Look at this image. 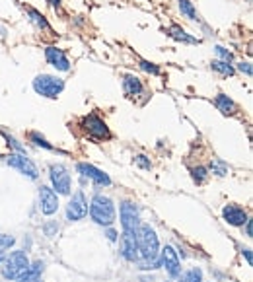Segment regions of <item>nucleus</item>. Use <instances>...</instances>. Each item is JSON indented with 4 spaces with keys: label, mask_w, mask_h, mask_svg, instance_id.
<instances>
[{
    "label": "nucleus",
    "mask_w": 253,
    "mask_h": 282,
    "mask_svg": "<svg viewBox=\"0 0 253 282\" xmlns=\"http://www.w3.org/2000/svg\"><path fill=\"white\" fill-rule=\"evenodd\" d=\"M137 244H139V253L144 259L140 269H158L160 263L156 261V257L160 253V242L156 230L152 228L150 224H142L140 222L137 228Z\"/></svg>",
    "instance_id": "nucleus-1"
},
{
    "label": "nucleus",
    "mask_w": 253,
    "mask_h": 282,
    "mask_svg": "<svg viewBox=\"0 0 253 282\" xmlns=\"http://www.w3.org/2000/svg\"><path fill=\"white\" fill-rule=\"evenodd\" d=\"M90 216L96 224L100 226H111L117 218V212H115V205L109 197H103V195H96L90 203Z\"/></svg>",
    "instance_id": "nucleus-2"
},
{
    "label": "nucleus",
    "mask_w": 253,
    "mask_h": 282,
    "mask_svg": "<svg viewBox=\"0 0 253 282\" xmlns=\"http://www.w3.org/2000/svg\"><path fill=\"white\" fill-rule=\"evenodd\" d=\"M27 267H29V259L24 251H12L2 261V276L6 280H16L22 272H25Z\"/></svg>",
    "instance_id": "nucleus-3"
},
{
    "label": "nucleus",
    "mask_w": 253,
    "mask_h": 282,
    "mask_svg": "<svg viewBox=\"0 0 253 282\" xmlns=\"http://www.w3.org/2000/svg\"><path fill=\"white\" fill-rule=\"evenodd\" d=\"M33 90L43 98H57L64 90V80L51 74H39L33 80Z\"/></svg>",
    "instance_id": "nucleus-4"
},
{
    "label": "nucleus",
    "mask_w": 253,
    "mask_h": 282,
    "mask_svg": "<svg viewBox=\"0 0 253 282\" xmlns=\"http://www.w3.org/2000/svg\"><path fill=\"white\" fill-rule=\"evenodd\" d=\"M49 177L53 187L59 195H70V173L63 164H55L49 169Z\"/></svg>",
    "instance_id": "nucleus-5"
},
{
    "label": "nucleus",
    "mask_w": 253,
    "mask_h": 282,
    "mask_svg": "<svg viewBox=\"0 0 253 282\" xmlns=\"http://www.w3.org/2000/svg\"><path fill=\"white\" fill-rule=\"evenodd\" d=\"M82 127H84V130L88 132L90 136H94V138H98V140H107V138L111 136L109 127H107L105 121L100 119L98 115L84 117V119H82Z\"/></svg>",
    "instance_id": "nucleus-6"
},
{
    "label": "nucleus",
    "mask_w": 253,
    "mask_h": 282,
    "mask_svg": "<svg viewBox=\"0 0 253 282\" xmlns=\"http://www.w3.org/2000/svg\"><path fill=\"white\" fill-rule=\"evenodd\" d=\"M140 224L139 206L131 201H123L121 203V226L123 231H137Z\"/></svg>",
    "instance_id": "nucleus-7"
},
{
    "label": "nucleus",
    "mask_w": 253,
    "mask_h": 282,
    "mask_svg": "<svg viewBox=\"0 0 253 282\" xmlns=\"http://www.w3.org/2000/svg\"><path fill=\"white\" fill-rule=\"evenodd\" d=\"M86 214H88V201H86L84 193L76 191L72 195L68 206H66V218L70 220V222H78V220L84 218Z\"/></svg>",
    "instance_id": "nucleus-8"
},
{
    "label": "nucleus",
    "mask_w": 253,
    "mask_h": 282,
    "mask_svg": "<svg viewBox=\"0 0 253 282\" xmlns=\"http://www.w3.org/2000/svg\"><path fill=\"white\" fill-rule=\"evenodd\" d=\"M160 267H164L165 272L172 276V278H176L181 274V263H179V257H177L176 249L172 247V245H165L164 249H162V255H160Z\"/></svg>",
    "instance_id": "nucleus-9"
},
{
    "label": "nucleus",
    "mask_w": 253,
    "mask_h": 282,
    "mask_svg": "<svg viewBox=\"0 0 253 282\" xmlns=\"http://www.w3.org/2000/svg\"><path fill=\"white\" fill-rule=\"evenodd\" d=\"M6 162H8V166L16 167L18 171H22L24 175H27L29 179H37L39 177L37 166H35L29 158H25L24 154H10V158H8Z\"/></svg>",
    "instance_id": "nucleus-10"
},
{
    "label": "nucleus",
    "mask_w": 253,
    "mask_h": 282,
    "mask_svg": "<svg viewBox=\"0 0 253 282\" xmlns=\"http://www.w3.org/2000/svg\"><path fill=\"white\" fill-rule=\"evenodd\" d=\"M121 253L126 261L137 263L139 261V244H137V231H123L121 236Z\"/></svg>",
    "instance_id": "nucleus-11"
},
{
    "label": "nucleus",
    "mask_w": 253,
    "mask_h": 282,
    "mask_svg": "<svg viewBox=\"0 0 253 282\" xmlns=\"http://www.w3.org/2000/svg\"><path fill=\"white\" fill-rule=\"evenodd\" d=\"M76 169L80 171L82 177H88V179H92L96 185H103V187H109V185H111V177H109L107 173H103L101 169H98L96 166H92V164L82 162V164L76 166Z\"/></svg>",
    "instance_id": "nucleus-12"
},
{
    "label": "nucleus",
    "mask_w": 253,
    "mask_h": 282,
    "mask_svg": "<svg viewBox=\"0 0 253 282\" xmlns=\"http://www.w3.org/2000/svg\"><path fill=\"white\" fill-rule=\"evenodd\" d=\"M39 208L43 214H55L59 210V199H57V193L49 189V187H41L39 189Z\"/></svg>",
    "instance_id": "nucleus-13"
},
{
    "label": "nucleus",
    "mask_w": 253,
    "mask_h": 282,
    "mask_svg": "<svg viewBox=\"0 0 253 282\" xmlns=\"http://www.w3.org/2000/svg\"><path fill=\"white\" fill-rule=\"evenodd\" d=\"M45 59H47V63L51 66H55L57 70H63V72H68L70 70V61L66 59V55H64L61 49H57V47H47L45 49Z\"/></svg>",
    "instance_id": "nucleus-14"
},
{
    "label": "nucleus",
    "mask_w": 253,
    "mask_h": 282,
    "mask_svg": "<svg viewBox=\"0 0 253 282\" xmlns=\"http://www.w3.org/2000/svg\"><path fill=\"white\" fill-rule=\"evenodd\" d=\"M222 216H224V220H226L230 226H243V224L249 220L247 218V212H245L241 206H236V205L224 206Z\"/></svg>",
    "instance_id": "nucleus-15"
},
{
    "label": "nucleus",
    "mask_w": 253,
    "mask_h": 282,
    "mask_svg": "<svg viewBox=\"0 0 253 282\" xmlns=\"http://www.w3.org/2000/svg\"><path fill=\"white\" fill-rule=\"evenodd\" d=\"M43 263L41 261H35V263H29V267L25 269V272H22L16 280L18 282H35L37 278H41V272H43Z\"/></svg>",
    "instance_id": "nucleus-16"
},
{
    "label": "nucleus",
    "mask_w": 253,
    "mask_h": 282,
    "mask_svg": "<svg viewBox=\"0 0 253 282\" xmlns=\"http://www.w3.org/2000/svg\"><path fill=\"white\" fill-rule=\"evenodd\" d=\"M123 88H125L126 96H140L144 91V86L137 76L133 74H126L125 80H123Z\"/></svg>",
    "instance_id": "nucleus-17"
},
{
    "label": "nucleus",
    "mask_w": 253,
    "mask_h": 282,
    "mask_svg": "<svg viewBox=\"0 0 253 282\" xmlns=\"http://www.w3.org/2000/svg\"><path fill=\"white\" fill-rule=\"evenodd\" d=\"M215 105L218 107V111H222L224 115H234L236 113V103L232 102L228 96H224V93H218L216 96Z\"/></svg>",
    "instance_id": "nucleus-18"
},
{
    "label": "nucleus",
    "mask_w": 253,
    "mask_h": 282,
    "mask_svg": "<svg viewBox=\"0 0 253 282\" xmlns=\"http://www.w3.org/2000/svg\"><path fill=\"white\" fill-rule=\"evenodd\" d=\"M27 14H29V20L35 24L37 27H41V29H51L49 27V22L45 20V16L39 12V10H33V8H29L27 10Z\"/></svg>",
    "instance_id": "nucleus-19"
},
{
    "label": "nucleus",
    "mask_w": 253,
    "mask_h": 282,
    "mask_svg": "<svg viewBox=\"0 0 253 282\" xmlns=\"http://www.w3.org/2000/svg\"><path fill=\"white\" fill-rule=\"evenodd\" d=\"M167 33H170L174 39H177V41H183V43H197V39L187 35V33H185V29H181V27H177V26L170 27V31H167Z\"/></svg>",
    "instance_id": "nucleus-20"
},
{
    "label": "nucleus",
    "mask_w": 253,
    "mask_h": 282,
    "mask_svg": "<svg viewBox=\"0 0 253 282\" xmlns=\"http://www.w3.org/2000/svg\"><path fill=\"white\" fill-rule=\"evenodd\" d=\"M213 70H216V72H220L222 76H234V66L232 64H228V63H224V61H213Z\"/></svg>",
    "instance_id": "nucleus-21"
},
{
    "label": "nucleus",
    "mask_w": 253,
    "mask_h": 282,
    "mask_svg": "<svg viewBox=\"0 0 253 282\" xmlns=\"http://www.w3.org/2000/svg\"><path fill=\"white\" fill-rule=\"evenodd\" d=\"M179 282H202V270L199 267L187 270L185 274H181V280Z\"/></svg>",
    "instance_id": "nucleus-22"
},
{
    "label": "nucleus",
    "mask_w": 253,
    "mask_h": 282,
    "mask_svg": "<svg viewBox=\"0 0 253 282\" xmlns=\"http://www.w3.org/2000/svg\"><path fill=\"white\" fill-rule=\"evenodd\" d=\"M179 10H181V14H185L189 20H197V12H195V8H193V4L189 0H179Z\"/></svg>",
    "instance_id": "nucleus-23"
},
{
    "label": "nucleus",
    "mask_w": 253,
    "mask_h": 282,
    "mask_svg": "<svg viewBox=\"0 0 253 282\" xmlns=\"http://www.w3.org/2000/svg\"><path fill=\"white\" fill-rule=\"evenodd\" d=\"M29 138H31V140H33V144H35V146H39V148H45V150H53V144H49V142L45 140V138H43V136H41L39 132H31V134H29Z\"/></svg>",
    "instance_id": "nucleus-24"
},
{
    "label": "nucleus",
    "mask_w": 253,
    "mask_h": 282,
    "mask_svg": "<svg viewBox=\"0 0 253 282\" xmlns=\"http://www.w3.org/2000/svg\"><path fill=\"white\" fill-rule=\"evenodd\" d=\"M191 173H193V179L197 181V183H204V179L208 177V173H206V167H201V166L195 167Z\"/></svg>",
    "instance_id": "nucleus-25"
},
{
    "label": "nucleus",
    "mask_w": 253,
    "mask_h": 282,
    "mask_svg": "<svg viewBox=\"0 0 253 282\" xmlns=\"http://www.w3.org/2000/svg\"><path fill=\"white\" fill-rule=\"evenodd\" d=\"M140 68H142L144 72H148V74H154V76L160 74V68L154 63H148V61H140Z\"/></svg>",
    "instance_id": "nucleus-26"
},
{
    "label": "nucleus",
    "mask_w": 253,
    "mask_h": 282,
    "mask_svg": "<svg viewBox=\"0 0 253 282\" xmlns=\"http://www.w3.org/2000/svg\"><path fill=\"white\" fill-rule=\"evenodd\" d=\"M210 169H213V173H216V175H226L228 169L226 166L220 162V160H213V164H210Z\"/></svg>",
    "instance_id": "nucleus-27"
},
{
    "label": "nucleus",
    "mask_w": 253,
    "mask_h": 282,
    "mask_svg": "<svg viewBox=\"0 0 253 282\" xmlns=\"http://www.w3.org/2000/svg\"><path fill=\"white\" fill-rule=\"evenodd\" d=\"M14 244H16V240H14L12 236H4V233H0V249H2V251H4V249H10Z\"/></svg>",
    "instance_id": "nucleus-28"
},
{
    "label": "nucleus",
    "mask_w": 253,
    "mask_h": 282,
    "mask_svg": "<svg viewBox=\"0 0 253 282\" xmlns=\"http://www.w3.org/2000/svg\"><path fill=\"white\" fill-rule=\"evenodd\" d=\"M135 164H137L139 167H142V169H150V167H152L150 160H148L146 156H142V154L135 156Z\"/></svg>",
    "instance_id": "nucleus-29"
},
{
    "label": "nucleus",
    "mask_w": 253,
    "mask_h": 282,
    "mask_svg": "<svg viewBox=\"0 0 253 282\" xmlns=\"http://www.w3.org/2000/svg\"><path fill=\"white\" fill-rule=\"evenodd\" d=\"M215 51H216V55H218V57H222V59H224V63H230V61L234 59V55H232L230 51H226L224 47H220V45H218V47H215Z\"/></svg>",
    "instance_id": "nucleus-30"
},
{
    "label": "nucleus",
    "mask_w": 253,
    "mask_h": 282,
    "mask_svg": "<svg viewBox=\"0 0 253 282\" xmlns=\"http://www.w3.org/2000/svg\"><path fill=\"white\" fill-rule=\"evenodd\" d=\"M238 70H240V72H243V74H247V76H251V74H253V68H251V64H249V63H240Z\"/></svg>",
    "instance_id": "nucleus-31"
},
{
    "label": "nucleus",
    "mask_w": 253,
    "mask_h": 282,
    "mask_svg": "<svg viewBox=\"0 0 253 282\" xmlns=\"http://www.w3.org/2000/svg\"><path fill=\"white\" fill-rule=\"evenodd\" d=\"M6 138H8V144H12V146H14V148H16V150H20V152H25V150H24V146H20L18 142L14 140L12 136H6Z\"/></svg>",
    "instance_id": "nucleus-32"
},
{
    "label": "nucleus",
    "mask_w": 253,
    "mask_h": 282,
    "mask_svg": "<svg viewBox=\"0 0 253 282\" xmlns=\"http://www.w3.org/2000/svg\"><path fill=\"white\" fill-rule=\"evenodd\" d=\"M241 253H243V257H245L247 265H251V249H241Z\"/></svg>",
    "instance_id": "nucleus-33"
},
{
    "label": "nucleus",
    "mask_w": 253,
    "mask_h": 282,
    "mask_svg": "<svg viewBox=\"0 0 253 282\" xmlns=\"http://www.w3.org/2000/svg\"><path fill=\"white\" fill-rule=\"evenodd\" d=\"M251 220H247V222H245V236H247V238H251Z\"/></svg>",
    "instance_id": "nucleus-34"
},
{
    "label": "nucleus",
    "mask_w": 253,
    "mask_h": 282,
    "mask_svg": "<svg viewBox=\"0 0 253 282\" xmlns=\"http://www.w3.org/2000/svg\"><path fill=\"white\" fill-rule=\"evenodd\" d=\"M117 236H119V233L115 230H107V238H109L111 242H117Z\"/></svg>",
    "instance_id": "nucleus-35"
},
{
    "label": "nucleus",
    "mask_w": 253,
    "mask_h": 282,
    "mask_svg": "<svg viewBox=\"0 0 253 282\" xmlns=\"http://www.w3.org/2000/svg\"><path fill=\"white\" fill-rule=\"evenodd\" d=\"M47 2H49L53 8H59L61 6V0H47Z\"/></svg>",
    "instance_id": "nucleus-36"
},
{
    "label": "nucleus",
    "mask_w": 253,
    "mask_h": 282,
    "mask_svg": "<svg viewBox=\"0 0 253 282\" xmlns=\"http://www.w3.org/2000/svg\"><path fill=\"white\" fill-rule=\"evenodd\" d=\"M2 261H4V251L0 249V263H2Z\"/></svg>",
    "instance_id": "nucleus-37"
},
{
    "label": "nucleus",
    "mask_w": 253,
    "mask_h": 282,
    "mask_svg": "<svg viewBox=\"0 0 253 282\" xmlns=\"http://www.w3.org/2000/svg\"><path fill=\"white\" fill-rule=\"evenodd\" d=\"M35 282H41V278H37V280H35Z\"/></svg>",
    "instance_id": "nucleus-38"
}]
</instances>
